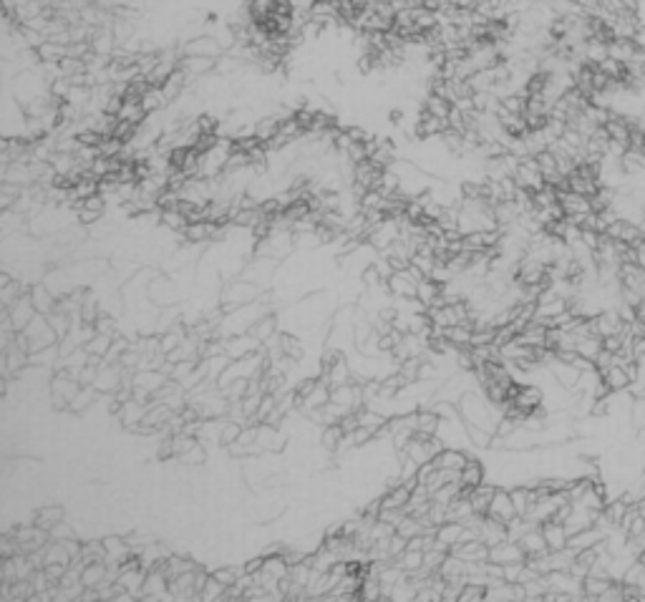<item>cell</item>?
Returning <instances> with one entry per match:
<instances>
[{"instance_id": "11", "label": "cell", "mask_w": 645, "mask_h": 602, "mask_svg": "<svg viewBox=\"0 0 645 602\" xmlns=\"http://www.w3.org/2000/svg\"><path fill=\"white\" fill-rule=\"evenodd\" d=\"M633 421H635V426H638V428L645 426V401H635V408H633Z\"/></svg>"}, {"instance_id": "13", "label": "cell", "mask_w": 645, "mask_h": 602, "mask_svg": "<svg viewBox=\"0 0 645 602\" xmlns=\"http://www.w3.org/2000/svg\"><path fill=\"white\" fill-rule=\"evenodd\" d=\"M252 602H272V600H270V597H267V595H260V597H257V600H252Z\"/></svg>"}, {"instance_id": "10", "label": "cell", "mask_w": 645, "mask_h": 602, "mask_svg": "<svg viewBox=\"0 0 645 602\" xmlns=\"http://www.w3.org/2000/svg\"><path fill=\"white\" fill-rule=\"evenodd\" d=\"M623 585H631V588H638L640 592L645 595V562L643 559H635L631 565V570L625 572Z\"/></svg>"}, {"instance_id": "6", "label": "cell", "mask_w": 645, "mask_h": 602, "mask_svg": "<svg viewBox=\"0 0 645 602\" xmlns=\"http://www.w3.org/2000/svg\"><path fill=\"white\" fill-rule=\"evenodd\" d=\"M433 464L439 466V469H447V471H462L467 464H469V459L462 454V451H451V448H444L436 459H433Z\"/></svg>"}, {"instance_id": "1", "label": "cell", "mask_w": 645, "mask_h": 602, "mask_svg": "<svg viewBox=\"0 0 645 602\" xmlns=\"http://www.w3.org/2000/svg\"><path fill=\"white\" fill-rule=\"evenodd\" d=\"M489 562H494V565H517V562H527V554H524V550L520 547V542L506 539V542L491 547Z\"/></svg>"}, {"instance_id": "8", "label": "cell", "mask_w": 645, "mask_h": 602, "mask_svg": "<svg viewBox=\"0 0 645 602\" xmlns=\"http://www.w3.org/2000/svg\"><path fill=\"white\" fill-rule=\"evenodd\" d=\"M610 588H613V580H610V577H595V574H590V577L582 582V592H585L587 597H593V600L605 595Z\"/></svg>"}, {"instance_id": "4", "label": "cell", "mask_w": 645, "mask_h": 602, "mask_svg": "<svg viewBox=\"0 0 645 602\" xmlns=\"http://www.w3.org/2000/svg\"><path fill=\"white\" fill-rule=\"evenodd\" d=\"M600 542H605V534H602L597 527H590V529H585V532H580V534H572L567 547H570L575 554H580V552H587V550H593V547H597Z\"/></svg>"}, {"instance_id": "7", "label": "cell", "mask_w": 645, "mask_h": 602, "mask_svg": "<svg viewBox=\"0 0 645 602\" xmlns=\"http://www.w3.org/2000/svg\"><path fill=\"white\" fill-rule=\"evenodd\" d=\"M484 471L482 466H479V461H469L467 466L462 469V477H459V484L464 486V489H477L479 484H484Z\"/></svg>"}, {"instance_id": "9", "label": "cell", "mask_w": 645, "mask_h": 602, "mask_svg": "<svg viewBox=\"0 0 645 602\" xmlns=\"http://www.w3.org/2000/svg\"><path fill=\"white\" fill-rule=\"evenodd\" d=\"M61 519H63V509L61 507H45L36 515V527L51 532L56 524H61Z\"/></svg>"}, {"instance_id": "3", "label": "cell", "mask_w": 645, "mask_h": 602, "mask_svg": "<svg viewBox=\"0 0 645 602\" xmlns=\"http://www.w3.org/2000/svg\"><path fill=\"white\" fill-rule=\"evenodd\" d=\"M520 547L524 550L527 559L542 557V554H547V552H550V547H547V539H544V534H542V527L529 529L527 534L520 539Z\"/></svg>"}, {"instance_id": "12", "label": "cell", "mask_w": 645, "mask_h": 602, "mask_svg": "<svg viewBox=\"0 0 645 602\" xmlns=\"http://www.w3.org/2000/svg\"><path fill=\"white\" fill-rule=\"evenodd\" d=\"M638 512H640V517H643V519H645V497L638 501Z\"/></svg>"}, {"instance_id": "2", "label": "cell", "mask_w": 645, "mask_h": 602, "mask_svg": "<svg viewBox=\"0 0 645 602\" xmlns=\"http://www.w3.org/2000/svg\"><path fill=\"white\" fill-rule=\"evenodd\" d=\"M487 517H491V519L502 521V524H509V521L517 519L520 515H517V509H514L512 494L499 492V489H497V494H494V499H491L489 515H487Z\"/></svg>"}, {"instance_id": "5", "label": "cell", "mask_w": 645, "mask_h": 602, "mask_svg": "<svg viewBox=\"0 0 645 602\" xmlns=\"http://www.w3.org/2000/svg\"><path fill=\"white\" fill-rule=\"evenodd\" d=\"M542 534H544V539H547V547H550V552L567 550L570 534H567L564 524H560V521H547V524H542Z\"/></svg>"}]
</instances>
